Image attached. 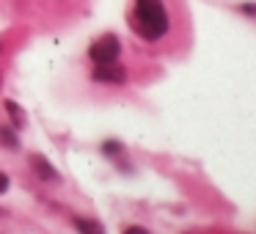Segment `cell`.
Masks as SVG:
<instances>
[{"mask_svg": "<svg viewBox=\"0 0 256 234\" xmlns=\"http://www.w3.org/2000/svg\"><path fill=\"white\" fill-rule=\"evenodd\" d=\"M135 17H138L140 30H144L146 39H160L168 30V14L160 0H138Z\"/></svg>", "mask_w": 256, "mask_h": 234, "instance_id": "6da1fadb", "label": "cell"}, {"mask_svg": "<svg viewBox=\"0 0 256 234\" xmlns=\"http://www.w3.org/2000/svg\"><path fill=\"white\" fill-rule=\"evenodd\" d=\"M118 52H122V44H118L116 36H102L91 44V61L94 64H108V61H116Z\"/></svg>", "mask_w": 256, "mask_h": 234, "instance_id": "7a4b0ae2", "label": "cell"}, {"mask_svg": "<svg viewBox=\"0 0 256 234\" xmlns=\"http://www.w3.org/2000/svg\"><path fill=\"white\" fill-rule=\"evenodd\" d=\"M94 80H102V83H124V80H127V72H124V66H118L116 61L96 64Z\"/></svg>", "mask_w": 256, "mask_h": 234, "instance_id": "3957f363", "label": "cell"}, {"mask_svg": "<svg viewBox=\"0 0 256 234\" xmlns=\"http://www.w3.org/2000/svg\"><path fill=\"white\" fill-rule=\"evenodd\" d=\"M30 166H34V171L39 174L42 179H47V182L58 179V171H56V168H52V166H50V162H47L42 154H34V157H30Z\"/></svg>", "mask_w": 256, "mask_h": 234, "instance_id": "277c9868", "label": "cell"}, {"mask_svg": "<svg viewBox=\"0 0 256 234\" xmlns=\"http://www.w3.org/2000/svg\"><path fill=\"white\" fill-rule=\"evenodd\" d=\"M6 110L12 113V118L17 122V127H22V124H25V116H22V110H20V105H17V102H12V100H8V102H6Z\"/></svg>", "mask_w": 256, "mask_h": 234, "instance_id": "5b68a950", "label": "cell"}, {"mask_svg": "<svg viewBox=\"0 0 256 234\" xmlns=\"http://www.w3.org/2000/svg\"><path fill=\"white\" fill-rule=\"evenodd\" d=\"M0 144H6V146H12V149H14V146H20V140H17V135H12V130L3 127V130H0Z\"/></svg>", "mask_w": 256, "mask_h": 234, "instance_id": "8992f818", "label": "cell"}, {"mask_svg": "<svg viewBox=\"0 0 256 234\" xmlns=\"http://www.w3.org/2000/svg\"><path fill=\"white\" fill-rule=\"evenodd\" d=\"M78 228H83V232H100L96 223H86V220H78Z\"/></svg>", "mask_w": 256, "mask_h": 234, "instance_id": "52a82bcc", "label": "cell"}, {"mask_svg": "<svg viewBox=\"0 0 256 234\" xmlns=\"http://www.w3.org/2000/svg\"><path fill=\"white\" fill-rule=\"evenodd\" d=\"M6 190H8V176L0 171V193H6Z\"/></svg>", "mask_w": 256, "mask_h": 234, "instance_id": "ba28073f", "label": "cell"}, {"mask_svg": "<svg viewBox=\"0 0 256 234\" xmlns=\"http://www.w3.org/2000/svg\"><path fill=\"white\" fill-rule=\"evenodd\" d=\"M118 149H122L118 144H105V152H118Z\"/></svg>", "mask_w": 256, "mask_h": 234, "instance_id": "9c48e42d", "label": "cell"}, {"mask_svg": "<svg viewBox=\"0 0 256 234\" xmlns=\"http://www.w3.org/2000/svg\"><path fill=\"white\" fill-rule=\"evenodd\" d=\"M0 215H3V210H0Z\"/></svg>", "mask_w": 256, "mask_h": 234, "instance_id": "30bf717a", "label": "cell"}]
</instances>
